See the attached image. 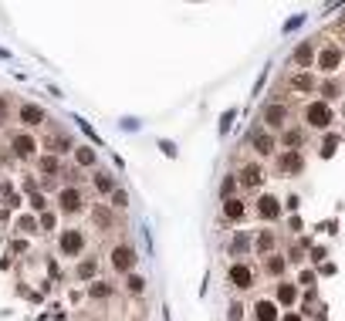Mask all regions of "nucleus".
Returning <instances> with one entry per match:
<instances>
[{
	"label": "nucleus",
	"instance_id": "e433bc0d",
	"mask_svg": "<svg viewBox=\"0 0 345 321\" xmlns=\"http://www.w3.org/2000/svg\"><path fill=\"white\" fill-rule=\"evenodd\" d=\"M31 206L34 210H44V196H41V193H34V196H31Z\"/></svg>",
	"mask_w": 345,
	"mask_h": 321
},
{
	"label": "nucleus",
	"instance_id": "cd10ccee",
	"mask_svg": "<svg viewBox=\"0 0 345 321\" xmlns=\"http://www.w3.org/2000/svg\"><path fill=\"white\" fill-rule=\"evenodd\" d=\"M335 149H338V139L325 136V142H321V156H335Z\"/></svg>",
	"mask_w": 345,
	"mask_h": 321
},
{
	"label": "nucleus",
	"instance_id": "c756f323",
	"mask_svg": "<svg viewBox=\"0 0 345 321\" xmlns=\"http://www.w3.org/2000/svg\"><path fill=\"white\" fill-rule=\"evenodd\" d=\"M274 247V233H261L257 237V250H271Z\"/></svg>",
	"mask_w": 345,
	"mask_h": 321
},
{
	"label": "nucleus",
	"instance_id": "2eb2a0df",
	"mask_svg": "<svg viewBox=\"0 0 345 321\" xmlns=\"http://www.w3.org/2000/svg\"><path fill=\"white\" fill-rule=\"evenodd\" d=\"M241 183H244V186H261V183H264V173H261V166H247V169L241 173Z\"/></svg>",
	"mask_w": 345,
	"mask_h": 321
},
{
	"label": "nucleus",
	"instance_id": "72a5a7b5",
	"mask_svg": "<svg viewBox=\"0 0 345 321\" xmlns=\"http://www.w3.org/2000/svg\"><path fill=\"white\" fill-rule=\"evenodd\" d=\"M267 271H271V274H281V271H284V260H281V257H271V264H267Z\"/></svg>",
	"mask_w": 345,
	"mask_h": 321
},
{
	"label": "nucleus",
	"instance_id": "393cba45",
	"mask_svg": "<svg viewBox=\"0 0 345 321\" xmlns=\"http://www.w3.org/2000/svg\"><path fill=\"white\" fill-rule=\"evenodd\" d=\"M88 294L102 301V297H108V294H112V288H108V284H105V281H95V284H92V288H88Z\"/></svg>",
	"mask_w": 345,
	"mask_h": 321
},
{
	"label": "nucleus",
	"instance_id": "4be33fe9",
	"mask_svg": "<svg viewBox=\"0 0 345 321\" xmlns=\"http://www.w3.org/2000/svg\"><path fill=\"white\" fill-rule=\"evenodd\" d=\"M250 243H254V240H250V233H237V237H233V243H230V250H233V254H244Z\"/></svg>",
	"mask_w": 345,
	"mask_h": 321
},
{
	"label": "nucleus",
	"instance_id": "bb28decb",
	"mask_svg": "<svg viewBox=\"0 0 345 321\" xmlns=\"http://www.w3.org/2000/svg\"><path fill=\"white\" fill-rule=\"evenodd\" d=\"M129 206V193L125 190H115L112 193V210H125Z\"/></svg>",
	"mask_w": 345,
	"mask_h": 321
},
{
	"label": "nucleus",
	"instance_id": "9b49d317",
	"mask_svg": "<svg viewBox=\"0 0 345 321\" xmlns=\"http://www.w3.org/2000/svg\"><path fill=\"white\" fill-rule=\"evenodd\" d=\"M301 166H305V156L301 153H284L281 156V169L284 173H301Z\"/></svg>",
	"mask_w": 345,
	"mask_h": 321
},
{
	"label": "nucleus",
	"instance_id": "aec40b11",
	"mask_svg": "<svg viewBox=\"0 0 345 321\" xmlns=\"http://www.w3.org/2000/svg\"><path fill=\"white\" fill-rule=\"evenodd\" d=\"M301 142H305V132H301V128H288V132H284V145H291V153H298Z\"/></svg>",
	"mask_w": 345,
	"mask_h": 321
},
{
	"label": "nucleus",
	"instance_id": "423d86ee",
	"mask_svg": "<svg viewBox=\"0 0 345 321\" xmlns=\"http://www.w3.org/2000/svg\"><path fill=\"white\" fill-rule=\"evenodd\" d=\"M250 142H254V149L261 156H271L274 153V136H271V132H264V128H254V132H250Z\"/></svg>",
	"mask_w": 345,
	"mask_h": 321
},
{
	"label": "nucleus",
	"instance_id": "f8f14e48",
	"mask_svg": "<svg viewBox=\"0 0 345 321\" xmlns=\"http://www.w3.org/2000/svg\"><path fill=\"white\" fill-rule=\"evenodd\" d=\"M338 61H342V51H338L335 44H332V48L325 51V54H321V71H335Z\"/></svg>",
	"mask_w": 345,
	"mask_h": 321
},
{
	"label": "nucleus",
	"instance_id": "473e14b6",
	"mask_svg": "<svg viewBox=\"0 0 345 321\" xmlns=\"http://www.w3.org/2000/svg\"><path fill=\"white\" fill-rule=\"evenodd\" d=\"M17 226H21V230H38V220H34V217H21V220H17Z\"/></svg>",
	"mask_w": 345,
	"mask_h": 321
},
{
	"label": "nucleus",
	"instance_id": "412c9836",
	"mask_svg": "<svg viewBox=\"0 0 345 321\" xmlns=\"http://www.w3.org/2000/svg\"><path fill=\"white\" fill-rule=\"evenodd\" d=\"M295 297H298L295 284H281V288H278V305H291Z\"/></svg>",
	"mask_w": 345,
	"mask_h": 321
},
{
	"label": "nucleus",
	"instance_id": "5701e85b",
	"mask_svg": "<svg viewBox=\"0 0 345 321\" xmlns=\"http://www.w3.org/2000/svg\"><path fill=\"white\" fill-rule=\"evenodd\" d=\"M233 193H237V179L224 176V183H220V196H224V200H233Z\"/></svg>",
	"mask_w": 345,
	"mask_h": 321
},
{
	"label": "nucleus",
	"instance_id": "f3484780",
	"mask_svg": "<svg viewBox=\"0 0 345 321\" xmlns=\"http://www.w3.org/2000/svg\"><path fill=\"white\" fill-rule=\"evenodd\" d=\"M75 159H78L81 166H95L98 153H95V149H92V145H81V149H75Z\"/></svg>",
	"mask_w": 345,
	"mask_h": 321
},
{
	"label": "nucleus",
	"instance_id": "4c0bfd02",
	"mask_svg": "<svg viewBox=\"0 0 345 321\" xmlns=\"http://www.w3.org/2000/svg\"><path fill=\"white\" fill-rule=\"evenodd\" d=\"M301 284H308V288H312V284H315V274L305 271V274H301Z\"/></svg>",
	"mask_w": 345,
	"mask_h": 321
},
{
	"label": "nucleus",
	"instance_id": "c85d7f7f",
	"mask_svg": "<svg viewBox=\"0 0 345 321\" xmlns=\"http://www.w3.org/2000/svg\"><path fill=\"white\" fill-rule=\"evenodd\" d=\"M41 169L44 173H58V156H41Z\"/></svg>",
	"mask_w": 345,
	"mask_h": 321
},
{
	"label": "nucleus",
	"instance_id": "58836bf2",
	"mask_svg": "<svg viewBox=\"0 0 345 321\" xmlns=\"http://www.w3.org/2000/svg\"><path fill=\"white\" fill-rule=\"evenodd\" d=\"M284 321H301V314H284Z\"/></svg>",
	"mask_w": 345,
	"mask_h": 321
},
{
	"label": "nucleus",
	"instance_id": "0eeeda50",
	"mask_svg": "<svg viewBox=\"0 0 345 321\" xmlns=\"http://www.w3.org/2000/svg\"><path fill=\"white\" fill-rule=\"evenodd\" d=\"M257 213L264 220H278L281 217V203L274 200V196H261V200H257Z\"/></svg>",
	"mask_w": 345,
	"mask_h": 321
},
{
	"label": "nucleus",
	"instance_id": "20e7f679",
	"mask_svg": "<svg viewBox=\"0 0 345 321\" xmlns=\"http://www.w3.org/2000/svg\"><path fill=\"white\" fill-rule=\"evenodd\" d=\"M230 284L233 288H241V291L254 288V271H250L247 264H233L230 267Z\"/></svg>",
	"mask_w": 345,
	"mask_h": 321
},
{
	"label": "nucleus",
	"instance_id": "dca6fc26",
	"mask_svg": "<svg viewBox=\"0 0 345 321\" xmlns=\"http://www.w3.org/2000/svg\"><path fill=\"white\" fill-rule=\"evenodd\" d=\"M95 186H98L102 193H115V190H119V186H115V176H112V173H95Z\"/></svg>",
	"mask_w": 345,
	"mask_h": 321
},
{
	"label": "nucleus",
	"instance_id": "2f4dec72",
	"mask_svg": "<svg viewBox=\"0 0 345 321\" xmlns=\"http://www.w3.org/2000/svg\"><path fill=\"white\" fill-rule=\"evenodd\" d=\"M312 85H315V81H312V74H298V78H295V88H301V91H308Z\"/></svg>",
	"mask_w": 345,
	"mask_h": 321
},
{
	"label": "nucleus",
	"instance_id": "ddd939ff",
	"mask_svg": "<svg viewBox=\"0 0 345 321\" xmlns=\"http://www.w3.org/2000/svg\"><path fill=\"white\" fill-rule=\"evenodd\" d=\"M21 119H24L27 125H41V122H44V108H38V105H24V108H21Z\"/></svg>",
	"mask_w": 345,
	"mask_h": 321
},
{
	"label": "nucleus",
	"instance_id": "a211bd4d",
	"mask_svg": "<svg viewBox=\"0 0 345 321\" xmlns=\"http://www.w3.org/2000/svg\"><path fill=\"white\" fill-rule=\"evenodd\" d=\"M295 61L305 68V64H312L315 61V48L312 44H298V51H295Z\"/></svg>",
	"mask_w": 345,
	"mask_h": 321
},
{
	"label": "nucleus",
	"instance_id": "c9c22d12",
	"mask_svg": "<svg viewBox=\"0 0 345 321\" xmlns=\"http://www.w3.org/2000/svg\"><path fill=\"white\" fill-rule=\"evenodd\" d=\"M7 112H10V108H7V98H0V125L7 122Z\"/></svg>",
	"mask_w": 345,
	"mask_h": 321
},
{
	"label": "nucleus",
	"instance_id": "b1692460",
	"mask_svg": "<svg viewBox=\"0 0 345 321\" xmlns=\"http://www.w3.org/2000/svg\"><path fill=\"white\" fill-rule=\"evenodd\" d=\"M125 288L132 291V294H142V291H146V277H139V274H129Z\"/></svg>",
	"mask_w": 345,
	"mask_h": 321
},
{
	"label": "nucleus",
	"instance_id": "39448f33",
	"mask_svg": "<svg viewBox=\"0 0 345 321\" xmlns=\"http://www.w3.org/2000/svg\"><path fill=\"white\" fill-rule=\"evenodd\" d=\"M58 206H61L64 213H78V210H81V193L75 190V186L61 190V193H58Z\"/></svg>",
	"mask_w": 345,
	"mask_h": 321
},
{
	"label": "nucleus",
	"instance_id": "1a4fd4ad",
	"mask_svg": "<svg viewBox=\"0 0 345 321\" xmlns=\"http://www.w3.org/2000/svg\"><path fill=\"white\" fill-rule=\"evenodd\" d=\"M284 119H288V112H284V105H267V112H264V122L271 128H281Z\"/></svg>",
	"mask_w": 345,
	"mask_h": 321
},
{
	"label": "nucleus",
	"instance_id": "a878e982",
	"mask_svg": "<svg viewBox=\"0 0 345 321\" xmlns=\"http://www.w3.org/2000/svg\"><path fill=\"white\" fill-rule=\"evenodd\" d=\"M95 271H98V264H95V260H85V264H78V277H81V281L95 277Z\"/></svg>",
	"mask_w": 345,
	"mask_h": 321
},
{
	"label": "nucleus",
	"instance_id": "7ed1b4c3",
	"mask_svg": "<svg viewBox=\"0 0 345 321\" xmlns=\"http://www.w3.org/2000/svg\"><path fill=\"white\" fill-rule=\"evenodd\" d=\"M112 267L119 274H132V267H136V250L125 247V243H122V247H115L112 250Z\"/></svg>",
	"mask_w": 345,
	"mask_h": 321
},
{
	"label": "nucleus",
	"instance_id": "9d476101",
	"mask_svg": "<svg viewBox=\"0 0 345 321\" xmlns=\"http://www.w3.org/2000/svg\"><path fill=\"white\" fill-rule=\"evenodd\" d=\"M254 314H257V321H278V305L274 301H257Z\"/></svg>",
	"mask_w": 345,
	"mask_h": 321
},
{
	"label": "nucleus",
	"instance_id": "7c9ffc66",
	"mask_svg": "<svg viewBox=\"0 0 345 321\" xmlns=\"http://www.w3.org/2000/svg\"><path fill=\"white\" fill-rule=\"evenodd\" d=\"M241 318H244V308L237 305V301H233V305L227 308V321H241Z\"/></svg>",
	"mask_w": 345,
	"mask_h": 321
},
{
	"label": "nucleus",
	"instance_id": "6e6552de",
	"mask_svg": "<svg viewBox=\"0 0 345 321\" xmlns=\"http://www.w3.org/2000/svg\"><path fill=\"white\" fill-rule=\"evenodd\" d=\"M14 153L24 159V156H34L38 153V142H34V136H14Z\"/></svg>",
	"mask_w": 345,
	"mask_h": 321
},
{
	"label": "nucleus",
	"instance_id": "6ab92c4d",
	"mask_svg": "<svg viewBox=\"0 0 345 321\" xmlns=\"http://www.w3.org/2000/svg\"><path fill=\"white\" fill-rule=\"evenodd\" d=\"M224 217L241 220V217H244V203H241V200H224Z\"/></svg>",
	"mask_w": 345,
	"mask_h": 321
},
{
	"label": "nucleus",
	"instance_id": "4468645a",
	"mask_svg": "<svg viewBox=\"0 0 345 321\" xmlns=\"http://www.w3.org/2000/svg\"><path fill=\"white\" fill-rule=\"evenodd\" d=\"M92 220H95V226L108 230V226H112V210L108 206H92Z\"/></svg>",
	"mask_w": 345,
	"mask_h": 321
},
{
	"label": "nucleus",
	"instance_id": "f03ea898",
	"mask_svg": "<svg viewBox=\"0 0 345 321\" xmlns=\"http://www.w3.org/2000/svg\"><path fill=\"white\" fill-rule=\"evenodd\" d=\"M81 247H85V233H81V230H64L61 237H58V250L68 254V257L81 254Z\"/></svg>",
	"mask_w": 345,
	"mask_h": 321
},
{
	"label": "nucleus",
	"instance_id": "f257e3e1",
	"mask_svg": "<svg viewBox=\"0 0 345 321\" xmlns=\"http://www.w3.org/2000/svg\"><path fill=\"white\" fill-rule=\"evenodd\" d=\"M305 122H308V125H315V128H329L332 125V108H329V102H312L305 108Z\"/></svg>",
	"mask_w": 345,
	"mask_h": 321
},
{
	"label": "nucleus",
	"instance_id": "f704fd0d",
	"mask_svg": "<svg viewBox=\"0 0 345 321\" xmlns=\"http://www.w3.org/2000/svg\"><path fill=\"white\" fill-rule=\"evenodd\" d=\"M41 226H44V230H55V217H51V213H44V217H41Z\"/></svg>",
	"mask_w": 345,
	"mask_h": 321
}]
</instances>
